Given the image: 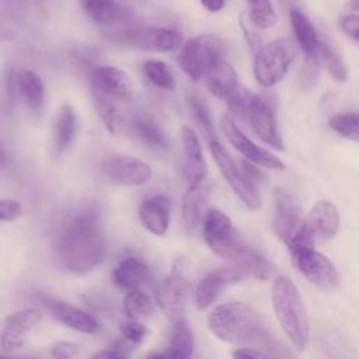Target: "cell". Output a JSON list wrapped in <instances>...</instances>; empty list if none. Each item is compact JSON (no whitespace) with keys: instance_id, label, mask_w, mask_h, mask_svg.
I'll use <instances>...</instances> for the list:
<instances>
[{"instance_id":"cell-37","label":"cell","mask_w":359,"mask_h":359,"mask_svg":"<svg viewBox=\"0 0 359 359\" xmlns=\"http://www.w3.org/2000/svg\"><path fill=\"white\" fill-rule=\"evenodd\" d=\"M93 101L94 109L97 111L104 126L108 129V132L115 133V130L118 129V111L115 108L112 98L101 93L93 91Z\"/></svg>"},{"instance_id":"cell-18","label":"cell","mask_w":359,"mask_h":359,"mask_svg":"<svg viewBox=\"0 0 359 359\" xmlns=\"http://www.w3.org/2000/svg\"><path fill=\"white\" fill-rule=\"evenodd\" d=\"M243 279H244L243 273L231 264L229 266L208 272L196 286V292H195L196 309L199 310L208 309L209 306H212V303H215L217 296L222 293V290L227 285L240 282Z\"/></svg>"},{"instance_id":"cell-32","label":"cell","mask_w":359,"mask_h":359,"mask_svg":"<svg viewBox=\"0 0 359 359\" xmlns=\"http://www.w3.org/2000/svg\"><path fill=\"white\" fill-rule=\"evenodd\" d=\"M122 306L126 317L135 321L149 318L154 311L151 299L140 290H129L123 297Z\"/></svg>"},{"instance_id":"cell-13","label":"cell","mask_w":359,"mask_h":359,"mask_svg":"<svg viewBox=\"0 0 359 359\" xmlns=\"http://www.w3.org/2000/svg\"><path fill=\"white\" fill-rule=\"evenodd\" d=\"M220 128L226 136V139L230 142V144L240 151L247 160L257 165H264L266 168L272 170H283L285 164L282 160H279L275 154L268 151L266 149H262L261 146L255 144L251 139H248L234 123V121L224 115L220 121Z\"/></svg>"},{"instance_id":"cell-10","label":"cell","mask_w":359,"mask_h":359,"mask_svg":"<svg viewBox=\"0 0 359 359\" xmlns=\"http://www.w3.org/2000/svg\"><path fill=\"white\" fill-rule=\"evenodd\" d=\"M297 271L314 286L332 290L338 286L339 276L332 262L313 247H287Z\"/></svg>"},{"instance_id":"cell-31","label":"cell","mask_w":359,"mask_h":359,"mask_svg":"<svg viewBox=\"0 0 359 359\" xmlns=\"http://www.w3.org/2000/svg\"><path fill=\"white\" fill-rule=\"evenodd\" d=\"M203 202H205V195L201 185L188 187L182 198V220L188 233H192L196 229L201 220Z\"/></svg>"},{"instance_id":"cell-3","label":"cell","mask_w":359,"mask_h":359,"mask_svg":"<svg viewBox=\"0 0 359 359\" xmlns=\"http://www.w3.org/2000/svg\"><path fill=\"white\" fill-rule=\"evenodd\" d=\"M272 306L285 334L299 351L309 344V317L296 285L287 276H278L272 283Z\"/></svg>"},{"instance_id":"cell-12","label":"cell","mask_w":359,"mask_h":359,"mask_svg":"<svg viewBox=\"0 0 359 359\" xmlns=\"http://www.w3.org/2000/svg\"><path fill=\"white\" fill-rule=\"evenodd\" d=\"M101 170L111 181L126 187L144 185L153 177L147 163L125 154L105 156L101 161Z\"/></svg>"},{"instance_id":"cell-16","label":"cell","mask_w":359,"mask_h":359,"mask_svg":"<svg viewBox=\"0 0 359 359\" xmlns=\"http://www.w3.org/2000/svg\"><path fill=\"white\" fill-rule=\"evenodd\" d=\"M41 320L42 313L35 307L22 309L10 314L3 325L0 345L8 351L21 348L25 344L29 332Z\"/></svg>"},{"instance_id":"cell-45","label":"cell","mask_w":359,"mask_h":359,"mask_svg":"<svg viewBox=\"0 0 359 359\" xmlns=\"http://www.w3.org/2000/svg\"><path fill=\"white\" fill-rule=\"evenodd\" d=\"M234 359H275L266 351L255 349V348H240L233 352Z\"/></svg>"},{"instance_id":"cell-28","label":"cell","mask_w":359,"mask_h":359,"mask_svg":"<svg viewBox=\"0 0 359 359\" xmlns=\"http://www.w3.org/2000/svg\"><path fill=\"white\" fill-rule=\"evenodd\" d=\"M17 93L22 97L27 105L38 111L45 100V87L42 79L31 69H22L15 73Z\"/></svg>"},{"instance_id":"cell-7","label":"cell","mask_w":359,"mask_h":359,"mask_svg":"<svg viewBox=\"0 0 359 359\" xmlns=\"http://www.w3.org/2000/svg\"><path fill=\"white\" fill-rule=\"evenodd\" d=\"M296 46L290 39H276L255 52L254 76L264 87H272L283 80L293 59Z\"/></svg>"},{"instance_id":"cell-47","label":"cell","mask_w":359,"mask_h":359,"mask_svg":"<svg viewBox=\"0 0 359 359\" xmlns=\"http://www.w3.org/2000/svg\"><path fill=\"white\" fill-rule=\"evenodd\" d=\"M90 359H128L122 352L111 349V351H100L94 353Z\"/></svg>"},{"instance_id":"cell-15","label":"cell","mask_w":359,"mask_h":359,"mask_svg":"<svg viewBox=\"0 0 359 359\" xmlns=\"http://www.w3.org/2000/svg\"><path fill=\"white\" fill-rule=\"evenodd\" d=\"M182 142V174L188 187L202 185L206 175V163L196 132L184 125L181 129Z\"/></svg>"},{"instance_id":"cell-35","label":"cell","mask_w":359,"mask_h":359,"mask_svg":"<svg viewBox=\"0 0 359 359\" xmlns=\"http://www.w3.org/2000/svg\"><path fill=\"white\" fill-rule=\"evenodd\" d=\"M189 109L191 114L198 125V128L203 132V135L206 136V139L215 140V129H213V123H212V118H210V111L208 108L206 101L199 95V94H192L189 97Z\"/></svg>"},{"instance_id":"cell-34","label":"cell","mask_w":359,"mask_h":359,"mask_svg":"<svg viewBox=\"0 0 359 359\" xmlns=\"http://www.w3.org/2000/svg\"><path fill=\"white\" fill-rule=\"evenodd\" d=\"M143 72L144 76L147 77V80L161 88V90H174L175 88V79L174 74L170 69V66L167 63H164L163 60H147L143 65Z\"/></svg>"},{"instance_id":"cell-41","label":"cell","mask_w":359,"mask_h":359,"mask_svg":"<svg viewBox=\"0 0 359 359\" xmlns=\"http://www.w3.org/2000/svg\"><path fill=\"white\" fill-rule=\"evenodd\" d=\"M50 355L53 359H80V345L69 341H57L50 346Z\"/></svg>"},{"instance_id":"cell-24","label":"cell","mask_w":359,"mask_h":359,"mask_svg":"<svg viewBox=\"0 0 359 359\" xmlns=\"http://www.w3.org/2000/svg\"><path fill=\"white\" fill-rule=\"evenodd\" d=\"M206 84L209 91L226 102L230 101L238 91V79L233 69V66L223 59L216 67H213L206 76H205Z\"/></svg>"},{"instance_id":"cell-1","label":"cell","mask_w":359,"mask_h":359,"mask_svg":"<svg viewBox=\"0 0 359 359\" xmlns=\"http://www.w3.org/2000/svg\"><path fill=\"white\" fill-rule=\"evenodd\" d=\"M105 251V236L95 209H84L72 217L57 241L60 265L77 275L95 269L104 259Z\"/></svg>"},{"instance_id":"cell-2","label":"cell","mask_w":359,"mask_h":359,"mask_svg":"<svg viewBox=\"0 0 359 359\" xmlns=\"http://www.w3.org/2000/svg\"><path fill=\"white\" fill-rule=\"evenodd\" d=\"M209 330L224 342L237 345H259L271 335L261 316L248 304L230 302L215 307L208 317Z\"/></svg>"},{"instance_id":"cell-36","label":"cell","mask_w":359,"mask_h":359,"mask_svg":"<svg viewBox=\"0 0 359 359\" xmlns=\"http://www.w3.org/2000/svg\"><path fill=\"white\" fill-rule=\"evenodd\" d=\"M330 128L338 135L359 143V112H344L330 118Z\"/></svg>"},{"instance_id":"cell-27","label":"cell","mask_w":359,"mask_h":359,"mask_svg":"<svg viewBox=\"0 0 359 359\" xmlns=\"http://www.w3.org/2000/svg\"><path fill=\"white\" fill-rule=\"evenodd\" d=\"M77 128L79 123L74 108L69 104L62 105L57 111L53 126V140L57 153H63L72 146L76 139Z\"/></svg>"},{"instance_id":"cell-29","label":"cell","mask_w":359,"mask_h":359,"mask_svg":"<svg viewBox=\"0 0 359 359\" xmlns=\"http://www.w3.org/2000/svg\"><path fill=\"white\" fill-rule=\"evenodd\" d=\"M132 128L139 139H142V142H144L146 144L157 149L167 147L165 135L153 116L147 114L135 115L132 119Z\"/></svg>"},{"instance_id":"cell-8","label":"cell","mask_w":359,"mask_h":359,"mask_svg":"<svg viewBox=\"0 0 359 359\" xmlns=\"http://www.w3.org/2000/svg\"><path fill=\"white\" fill-rule=\"evenodd\" d=\"M184 269V261L178 259L171 272L158 282L154 292L157 304L174 324L182 320L184 309L191 293V282Z\"/></svg>"},{"instance_id":"cell-40","label":"cell","mask_w":359,"mask_h":359,"mask_svg":"<svg viewBox=\"0 0 359 359\" xmlns=\"http://www.w3.org/2000/svg\"><path fill=\"white\" fill-rule=\"evenodd\" d=\"M119 330L122 337L132 344H140L147 334L146 325H143L140 321H135L130 318L122 321L119 325Z\"/></svg>"},{"instance_id":"cell-26","label":"cell","mask_w":359,"mask_h":359,"mask_svg":"<svg viewBox=\"0 0 359 359\" xmlns=\"http://www.w3.org/2000/svg\"><path fill=\"white\" fill-rule=\"evenodd\" d=\"M245 278L268 279L273 273L272 264L255 248L244 244L236 258L230 262Z\"/></svg>"},{"instance_id":"cell-5","label":"cell","mask_w":359,"mask_h":359,"mask_svg":"<svg viewBox=\"0 0 359 359\" xmlns=\"http://www.w3.org/2000/svg\"><path fill=\"white\" fill-rule=\"evenodd\" d=\"M224 59V42L213 34H202L188 39L178 56L181 69L187 76L198 81Z\"/></svg>"},{"instance_id":"cell-22","label":"cell","mask_w":359,"mask_h":359,"mask_svg":"<svg viewBox=\"0 0 359 359\" xmlns=\"http://www.w3.org/2000/svg\"><path fill=\"white\" fill-rule=\"evenodd\" d=\"M49 309L57 321L74 331L83 334H95L100 330L98 321L91 314L79 307L63 302H53L49 304Z\"/></svg>"},{"instance_id":"cell-23","label":"cell","mask_w":359,"mask_h":359,"mask_svg":"<svg viewBox=\"0 0 359 359\" xmlns=\"http://www.w3.org/2000/svg\"><path fill=\"white\" fill-rule=\"evenodd\" d=\"M290 22L294 38L306 56V62H320L318 48L320 36L317 35L310 20L297 8L290 10Z\"/></svg>"},{"instance_id":"cell-19","label":"cell","mask_w":359,"mask_h":359,"mask_svg":"<svg viewBox=\"0 0 359 359\" xmlns=\"http://www.w3.org/2000/svg\"><path fill=\"white\" fill-rule=\"evenodd\" d=\"M126 39L140 49L153 52H170L182 43L181 34L161 27L136 28L126 35Z\"/></svg>"},{"instance_id":"cell-38","label":"cell","mask_w":359,"mask_h":359,"mask_svg":"<svg viewBox=\"0 0 359 359\" xmlns=\"http://www.w3.org/2000/svg\"><path fill=\"white\" fill-rule=\"evenodd\" d=\"M251 8L248 20L255 28H271L278 17L269 0H248Z\"/></svg>"},{"instance_id":"cell-43","label":"cell","mask_w":359,"mask_h":359,"mask_svg":"<svg viewBox=\"0 0 359 359\" xmlns=\"http://www.w3.org/2000/svg\"><path fill=\"white\" fill-rule=\"evenodd\" d=\"M338 24L345 35L359 42V15H344Z\"/></svg>"},{"instance_id":"cell-39","label":"cell","mask_w":359,"mask_h":359,"mask_svg":"<svg viewBox=\"0 0 359 359\" xmlns=\"http://www.w3.org/2000/svg\"><path fill=\"white\" fill-rule=\"evenodd\" d=\"M21 6L20 0H0V39L14 35V27L11 24H18Z\"/></svg>"},{"instance_id":"cell-4","label":"cell","mask_w":359,"mask_h":359,"mask_svg":"<svg viewBox=\"0 0 359 359\" xmlns=\"http://www.w3.org/2000/svg\"><path fill=\"white\" fill-rule=\"evenodd\" d=\"M227 104L236 115L247 121L250 128L262 142L278 150H285L283 142L278 132L273 111L266 101L250 90L240 88V91L230 101H227Z\"/></svg>"},{"instance_id":"cell-30","label":"cell","mask_w":359,"mask_h":359,"mask_svg":"<svg viewBox=\"0 0 359 359\" xmlns=\"http://www.w3.org/2000/svg\"><path fill=\"white\" fill-rule=\"evenodd\" d=\"M86 15L97 24L108 25L121 15V7L116 0H80Z\"/></svg>"},{"instance_id":"cell-50","label":"cell","mask_w":359,"mask_h":359,"mask_svg":"<svg viewBox=\"0 0 359 359\" xmlns=\"http://www.w3.org/2000/svg\"><path fill=\"white\" fill-rule=\"evenodd\" d=\"M6 151L3 149H0V164H3L6 161Z\"/></svg>"},{"instance_id":"cell-44","label":"cell","mask_w":359,"mask_h":359,"mask_svg":"<svg viewBox=\"0 0 359 359\" xmlns=\"http://www.w3.org/2000/svg\"><path fill=\"white\" fill-rule=\"evenodd\" d=\"M318 67H320V62H306L304 63V67L300 74V81L304 88L314 86V83L318 77Z\"/></svg>"},{"instance_id":"cell-25","label":"cell","mask_w":359,"mask_h":359,"mask_svg":"<svg viewBox=\"0 0 359 359\" xmlns=\"http://www.w3.org/2000/svg\"><path fill=\"white\" fill-rule=\"evenodd\" d=\"M194 351V337L188 323L182 318L175 323V330L168 346L150 352L146 359H189Z\"/></svg>"},{"instance_id":"cell-33","label":"cell","mask_w":359,"mask_h":359,"mask_svg":"<svg viewBox=\"0 0 359 359\" xmlns=\"http://www.w3.org/2000/svg\"><path fill=\"white\" fill-rule=\"evenodd\" d=\"M318 57L320 62L324 63L328 73L339 83H344L348 77V70L339 57V55L335 52L334 46L327 41L325 38H320V48H318Z\"/></svg>"},{"instance_id":"cell-14","label":"cell","mask_w":359,"mask_h":359,"mask_svg":"<svg viewBox=\"0 0 359 359\" xmlns=\"http://www.w3.org/2000/svg\"><path fill=\"white\" fill-rule=\"evenodd\" d=\"M273 198L275 215L272 226L276 236L287 244L302 224V208L296 196L292 195L287 189L276 188Z\"/></svg>"},{"instance_id":"cell-17","label":"cell","mask_w":359,"mask_h":359,"mask_svg":"<svg viewBox=\"0 0 359 359\" xmlns=\"http://www.w3.org/2000/svg\"><path fill=\"white\" fill-rule=\"evenodd\" d=\"M93 91L101 93L111 98L126 100L135 93L132 79L122 70L114 66H98L90 73Z\"/></svg>"},{"instance_id":"cell-6","label":"cell","mask_w":359,"mask_h":359,"mask_svg":"<svg viewBox=\"0 0 359 359\" xmlns=\"http://www.w3.org/2000/svg\"><path fill=\"white\" fill-rule=\"evenodd\" d=\"M339 230L338 209L328 201L317 202L297 231L289 240L287 247H313L337 236Z\"/></svg>"},{"instance_id":"cell-11","label":"cell","mask_w":359,"mask_h":359,"mask_svg":"<svg viewBox=\"0 0 359 359\" xmlns=\"http://www.w3.org/2000/svg\"><path fill=\"white\" fill-rule=\"evenodd\" d=\"M209 149L212 157L219 167L220 172L226 178L227 184L233 189V192L238 196V199L248 208V209H258L261 206V199L255 185L245 177L243 170L237 167L231 156L227 150L222 146V143L215 139L209 142Z\"/></svg>"},{"instance_id":"cell-20","label":"cell","mask_w":359,"mask_h":359,"mask_svg":"<svg viewBox=\"0 0 359 359\" xmlns=\"http://www.w3.org/2000/svg\"><path fill=\"white\" fill-rule=\"evenodd\" d=\"M171 201L165 195H153L139 206V219L146 230L156 236H164L170 226Z\"/></svg>"},{"instance_id":"cell-51","label":"cell","mask_w":359,"mask_h":359,"mask_svg":"<svg viewBox=\"0 0 359 359\" xmlns=\"http://www.w3.org/2000/svg\"><path fill=\"white\" fill-rule=\"evenodd\" d=\"M0 359H25V358H8V356H1L0 355ZM28 359V358H27Z\"/></svg>"},{"instance_id":"cell-42","label":"cell","mask_w":359,"mask_h":359,"mask_svg":"<svg viewBox=\"0 0 359 359\" xmlns=\"http://www.w3.org/2000/svg\"><path fill=\"white\" fill-rule=\"evenodd\" d=\"M24 209L18 201L0 199V222H13L22 215Z\"/></svg>"},{"instance_id":"cell-46","label":"cell","mask_w":359,"mask_h":359,"mask_svg":"<svg viewBox=\"0 0 359 359\" xmlns=\"http://www.w3.org/2000/svg\"><path fill=\"white\" fill-rule=\"evenodd\" d=\"M243 172L245 174V177L254 184L257 185V182H261L264 180V172H261L255 165L250 164V163H243L241 165Z\"/></svg>"},{"instance_id":"cell-21","label":"cell","mask_w":359,"mask_h":359,"mask_svg":"<svg viewBox=\"0 0 359 359\" xmlns=\"http://www.w3.org/2000/svg\"><path fill=\"white\" fill-rule=\"evenodd\" d=\"M150 275L149 266L142 259L136 257H126L114 269L112 279L115 285L129 292L139 290L149 282Z\"/></svg>"},{"instance_id":"cell-49","label":"cell","mask_w":359,"mask_h":359,"mask_svg":"<svg viewBox=\"0 0 359 359\" xmlns=\"http://www.w3.org/2000/svg\"><path fill=\"white\" fill-rule=\"evenodd\" d=\"M351 10H359V0H349V3L346 4Z\"/></svg>"},{"instance_id":"cell-48","label":"cell","mask_w":359,"mask_h":359,"mask_svg":"<svg viewBox=\"0 0 359 359\" xmlns=\"http://www.w3.org/2000/svg\"><path fill=\"white\" fill-rule=\"evenodd\" d=\"M201 3L206 10L212 11V13H216V11H220L224 7L226 0H201Z\"/></svg>"},{"instance_id":"cell-9","label":"cell","mask_w":359,"mask_h":359,"mask_svg":"<svg viewBox=\"0 0 359 359\" xmlns=\"http://www.w3.org/2000/svg\"><path fill=\"white\" fill-rule=\"evenodd\" d=\"M202 233L208 247L217 257L224 258L229 262L236 258L245 244L240 238L237 230L233 227L229 216L219 209L208 210L203 219Z\"/></svg>"}]
</instances>
